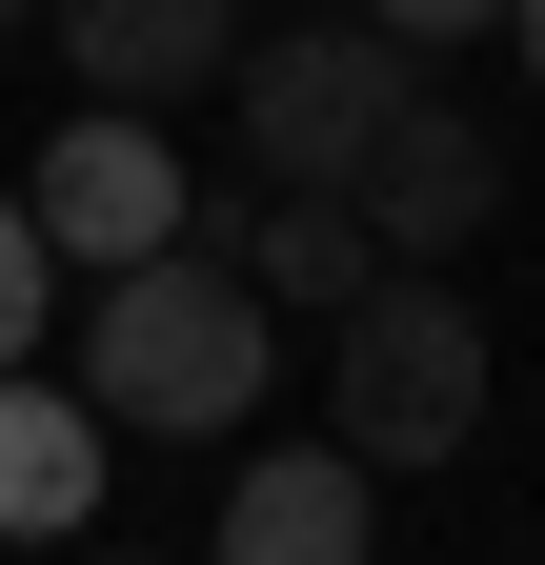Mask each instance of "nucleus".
Segmentation results:
<instances>
[{"label": "nucleus", "mask_w": 545, "mask_h": 565, "mask_svg": "<svg viewBox=\"0 0 545 565\" xmlns=\"http://www.w3.org/2000/svg\"><path fill=\"white\" fill-rule=\"evenodd\" d=\"M223 282H243V303H323V323H344L384 263H364V223H344V202H263V223L223 243Z\"/></svg>", "instance_id": "1a4fd4ad"}, {"label": "nucleus", "mask_w": 545, "mask_h": 565, "mask_svg": "<svg viewBox=\"0 0 545 565\" xmlns=\"http://www.w3.org/2000/svg\"><path fill=\"white\" fill-rule=\"evenodd\" d=\"M485 21H505V0H364V41H384V61H425V41H485Z\"/></svg>", "instance_id": "9b49d317"}, {"label": "nucleus", "mask_w": 545, "mask_h": 565, "mask_svg": "<svg viewBox=\"0 0 545 565\" xmlns=\"http://www.w3.org/2000/svg\"><path fill=\"white\" fill-rule=\"evenodd\" d=\"M364 545H384V525H364V465H344V445H243L202 565H364Z\"/></svg>", "instance_id": "0eeeda50"}, {"label": "nucleus", "mask_w": 545, "mask_h": 565, "mask_svg": "<svg viewBox=\"0 0 545 565\" xmlns=\"http://www.w3.org/2000/svg\"><path fill=\"white\" fill-rule=\"evenodd\" d=\"M61 565H142V545H61Z\"/></svg>", "instance_id": "ddd939ff"}, {"label": "nucleus", "mask_w": 545, "mask_h": 565, "mask_svg": "<svg viewBox=\"0 0 545 565\" xmlns=\"http://www.w3.org/2000/svg\"><path fill=\"white\" fill-rule=\"evenodd\" d=\"M41 21H61V61H82V102H121V121H162L182 82L243 61V0H41Z\"/></svg>", "instance_id": "423d86ee"}, {"label": "nucleus", "mask_w": 545, "mask_h": 565, "mask_svg": "<svg viewBox=\"0 0 545 565\" xmlns=\"http://www.w3.org/2000/svg\"><path fill=\"white\" fill-rule=\"evenodd\" d=\"M505 41H525V82H545V0H505Z\"/></svg>", "instance_id": "f8f14e48"}, {"label": "nucleus", "mask_w": 545, "mask_h": 565, "mask_svg": "<svg viewBox=\"0 0 545 565\" xmlns=\"http://www.w3.org/2000/svg\"><path fill=\"white\" fill-rule=\"evenodd\" d=\"M21 21H41V0H0V41H21Z\"/></svg>", "instance_id": "4468645a"}, {"label": "nucleus", "mask_w": 545, "mask_h": 565, "mask_svg": "<svg viewBox=\"0 0 545 565\" xmlns=\"http://www.w3.org/2000/svg\"><path fill=\"white\" fill-rule=\"evenodd\" d=\"M323 445H344L364 484H384V465H464V445H485V303L364 282L344 343H323Z\"/></svg>", "instance_id": "f03ea898"}, {"label": "nucleus", "mask_w": 545, "mask_h": 565, "mask_svg": "<svg viewBox=\"0 0 545 565\" xmlns=\"http://www.w3.org/2000/svg\"><path fill=\"white\" fill-rule=\"evenodd\" d=\"M344 223H364V263H384V282H445L464 243L505 223V141L464 121V102H404L364 162H344Z\"/></svg>", "instance_id": "39448f33"}, {"label": "nucleus", "mask_w": 545, "mask_h": 565, "mask_svg": "<svg viewBox=\"0 0 545 565\" xmlns=\"http://www.w3.org/2000/svg\"><path fill=\"white\" fill-rule=\"evenodd\" d=\"M0 202H21V223H41V263H82V282L162 263V243L202 223V202H182V162H162V121H121V102H82V121H61Z\"/></svg>", "instance_id": "20e7f679"}, {"label": "nucleus", "mask_w": 545, "mask_h": 565, "mask_svg": "<svg viewBox=\"0 0 545 565\" xmlns=\"http://www.w3.org/2000/svg\"><path fill=\"white\" fill-rule=\"evenodd\" d=\"M41 323H61V263H41V223H21V202H0V384L41 364Z\"/></svg>", "instance_id": "9d476101"}, {"label": "nucleus", "mask_w": 545, "mask_h": 565, "mask_svg": "<svg viewBox=\"0 0 545 565\" xmlns=\"http://www.w3.org/2000/svg\"><path fill=\"white\" fill-rule=\"evenodd\" d=\"M101 525V424H82V384H0V545H82Z\"/></svg>", "instance_id": "6e6552de"}, {"label": "nucleus", "mask_w": 545, "mask_h": 565, "mask_svg": "<svg viewBox=\"0 0 545 565\" xmlns=\"http://www.w3.org/2000/svg\"><path fill=\"white\" fill-rule=\"evenodd\" d=\"M263 323L202 243H162V263H121V282H82V424L101 445H223V424L263 404Z\"/></svg>", "instance_id": "f257e3e1"}, {"label": "nucleus", "mask_w": 545, "mask_h": 565, "mask_svg": "<svg viewBox=\"0 0 545 565\" xmlns=\"http://www.w3.org/2000/svg\"><path fill=\"white\" fill-rule=\"evenodd\" d=\"M223 82H243V162L263 182H284V202H344V162L425 102V61H384L364 21H284V41H243Z\"/></svg>", "instance_id": "7ed1b4c3"}]
</instances>
